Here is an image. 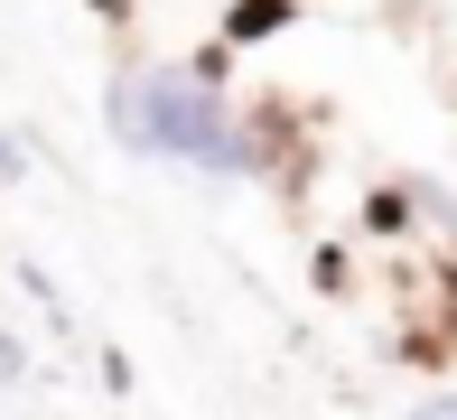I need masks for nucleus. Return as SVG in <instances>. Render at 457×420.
Returning <instances> with one entry per match:
<instances>
[{"mask_svg": "<svg viewBox=\"0 0 457 420\" xmlns=\"http://www.w3.org/2000/svg\"><path fill=\"white\" fill-rule=\"evenodd\" d=\"M411 206H420L411 187H373V197H364V234H392V243H402L411 234Z\"/></svg>", "mask_w": 457, "mask_h": 420, "instance_id": "obj_3", "label": "nucleus"}, {"mask_svg": "<svg viewBox=\"0 0 457 420\" xmlns=\"http://www.w3.org/2000/svg\"><path fill=\"white\" fill-rule=\"evenodd\" d=\"M411 420H457V392H429V402H411Z\"/></svg>", "mask_w": 457, "mask_h": 420, "instance_id": "obj_5", "label": "nucleus"}, {"mask_svg": "<svg viewBox=\"0 0 457 420\" xmlns=\"http://www.w3.org/2000/svg\"><path fill=\"white\" fill-rule=\"evenodd\" d=\"M308 281H318V290H345V252H327V243H318V262H308Z\"/></svg>", "mask_w": 457, "mask_h": 420, "instance_id": "obj_4", "label": "nucleus"}, {"mask_svg": "<svg viewBox=\"0 0 457 420\" xmlns=\"http://www.w3.org/2000/svg\"><path fill=\"white\" fill-rule=\"evenodd\" d=\"M112 140L140 159H187V168H215V178H253V131L234 122V103L196 66L121 75L112 84Z\"/></svg>", "mask_w": 457, "mask_h": 420, "instance_id": "obj_1", "label": "nucleus"}, {"mask_svg": "<svg viewBox=\"0 0 457 420\" xmlns=\"http://www.w3.org/2000/svg\"><path fill=\"white\" fill-rule=\"evenodd\" d=\"M289 19H299V0H234V10H224V47H262Z\"/></svg>", "mask_w": 457, "mask_h": 420, "instance_id": "obj_2", "label": "nucleus"}]
</instances>
